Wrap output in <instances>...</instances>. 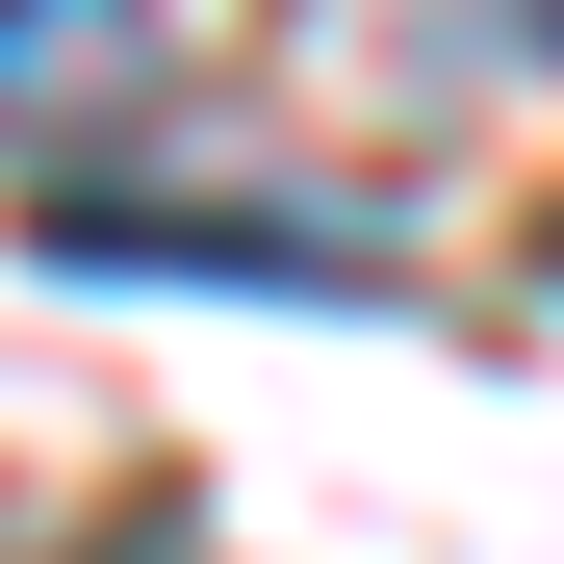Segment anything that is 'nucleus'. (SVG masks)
I'll use <instances>...</instances> for the list:
<instances>
[{"label":"nucleus","instance_id":"obj_1","mask_svg":"<svg viewBox=\"0 0 564 564\" xmlns=\"http://www.w3.org/2000/svg\"><path fill=\"white\" fill-rule=\"evenodd\" d=\"M52 282H282V308H386V231L334 206H129V180H26Z\"/></svg>","mask_w":564,"mask_h":564},{"label":"nucleus","instance_id":"obj_2","mask_svg":"<svg viewBox=\"0 0 564 564\" xmlns=\"http://www.w3.org/2000/svg\"><path fill=\"white\" fill-rule=\"evenodd\" d=\"M154 77H180L154 0H0V154H26V180H52V154H104Z\"/></svg>","mask_w":564,"mask_h":564},{"label":"nucleus","instance_id":"obj_3","mask_svg":"<svg viewBox=\"0 0 564 564\" xmlns=\"http://www.w3.org/2000/svg\"><path fill=\"white\" fill-rule=\"evenodd\" d=\"M436 26H488L513 77H564V0H436Z\"/></svg>","mask_w":564,"mask_h":564}]
</instances>
